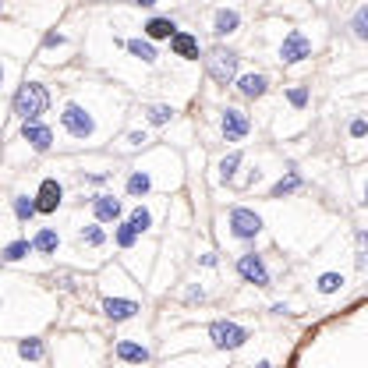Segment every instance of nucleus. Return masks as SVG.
Masks as SVG:
<instances>
[{
    "label": "nucleus",
    "mask_w": 368,
    "mask_h": 368,
    "mask_svg": "<svg viewBox=\"0 0 368 368\" xmlns=\"http://www.w3.org/2000/svg\"><path fill=\"white\" fill-rule=\"evenodd\" d=\"M347 135H350V138H368V117H354V121L347 124Z\"/></svg>",
    "instance_id": "obj_33"
},
{
    "label": "nucleus",
    "mask_w": 368,
    "mask_h": 368,
    "mask_svg": "<svg viewBox=\"0 0 368 368\" xmlns=\"http://www.w3.org/2000/svg\"><path fill=\"white\" fill-rule=\"evenodd\" d=\"M47 110H50V93H47V85H40V82L18 85V93H15V114H18L22 121H40Z\"/></svg>",
    "instance_id": "obj_1"
},
{
    "label": "nucleus",
    "mask_w": 368,
    "mask_h": 368,
    "mask_svg": "<svg viewBox=\"0 0 368 368\" xmlns=\"http://www.w3.org/2000/svg\"><path fill=\"white\" fill-rule=\"evenodd\" d=\"M237 276L244 283H255V287H269L273 283V276H269V269H266V262H262L259 251H244L237 259Z\"/></svg>",
    "instance_id": "obj_8"
},
{
    "label": "nucleus",
    "mask_w": 368,
    "mask_h": 368,
    "mask_svg": "<svg viewBox=\"0 0 368 368\" xmlns=\"http://www.w3.org/2000/svg\"><path fill=\"white\" fill-rule=\"evenodd\" d=\"M301 184H304V181H301V174L290 167V170H287V177H280V181L269 188V198H283V195H294V191H301Z\"/></svg>",
    "instance_id": "obj_19"
},
{
    "label": "nucleus",
    "mask_w": 368,
    "mask_h": 368,
    "mask_svg": "<svg viewBox=\"0 0 368 368\" xmlns=\"http://www.w3.org/2000/svg\"><path fill=\"white\" fill-rule=\"evenodd\" d=\"M114 354H117L121 361H128V364H146V361H149V347L138 343V340H117Z\"/></svg>",
    "instance_id": "obj_15"
},
{
    "label": "nucleus",
    "mask_w": 368,
    "mask_h": 368,
    "mask_svg": "<svg viewBox=\"0 0 368 368\" xmlns=\"http://www.w3.org/2000/svg\"><path fill=\"white\" fill-rule=\"evenodd\" d=\"M350 32L357 43H368V4H361L354 15H350Z\"/></svg>",
    "instance_id": "obj_26"
},
{
    "label": "nucleus",
    "mask_w": 368,
    "mask_h": 368,
    "mask_svg": "<svg viewBox=\"0 0 368 368\" xmlns=\"http://www.w3.org/2000/svg\"><path fill=\"white\" fill-rule=\"evenodd\" d=\"M11 209H15L18 223H29V220H36V216H40L36 195H32V198H29V195H15V198H11Z\"/></svg>",
    "instance_id": "obj_20"
},
{
    "label": "nucleus",
    "mask_w": 368,
    "mask_h": 368,
    "mask_svg": "<svg viewBox=\"0 0 368 368\" xmlns=\"http://www.w3.org/2000/svg\"><path fill=\"white\" fill-rule=\"evenodd\" d=\"M184 297H188V301H206V290L195 283V287H188V294H184Z\"/></svg>",
    "instance_id": "obj_38"
},
{
    "label": "nucleus",
    "mask_w": 368,
    "mask_h": 368,
    "mask_svg": "<svg viewBox=\"0 0 368 368\" xmlns=\"http://www.w3.org/2000/svg\"><path fill=\"white\" fill-rule=\"evenodd\" d=\"M220 131H223L227 142H244L248 131H251V121L241 107H223L220 110Z\"/></svg>",
    "instance_id": "obj_6"
},
{
    "label": "nucleus",
    "mask_w": 368,
    "mask_h": 368,
    "mask_svg": "<svg viewBox=\"0 0 368 368\" xmlns=\"http://www.w3.org/2000/svg\"><path fill=\"white\" fill-rule=\"evenodd\" d=\"M170 50H174V57H181V61H198V57H202L198 36H191V32H177V36L170 40Z\"/></svg>",
    "instance_id": "obj_14"
},
{
    "label": "nucleus",
    "mask_w": 368,
    "mask_h": 368,
    "mask_svg": "<svg viewBox=\"0 0 368 368\" xmlns=\"http://www.w3.org/2000/svg\"><path fill=\"white\" fill-rule=\"evenodd\" d=\"M82 181H85V184H103V181H110V170H100V174H85Z\"/></svg>",
    "instance_id": "obj_36"
},
{
    "label": "nucleus",
    "mask_w": 368,
    "mask_h": 368,
    "mask_svg": "<svg viewBox=\"0 0 368 368\" xmlns=\"http://www.w3.org/2000/svg\"><path fill=\"white\" fill-rule=\"evenodd\" d=\"M47 47H64L68 40H64V32H47V40H43Z\"/></svg>",
    "instance_id": "obj_37"
},
{
    "label": "nucleus",
    "mask_w": 368,
    "mask_h": 368,
    "mask_svg": "<svg viewBox=\"0 0 368 368\" xmlns=\"http://www.w3.org/2000/svg\"><path fill=\"white\" fill-rule=\"evenodd\" d=\"M114 241H117V248H135V241H138V230L128 223V220H121V223H114Z\"/></svg>",
    "instance_id": "obj_24"
},
{
    "label": "nucleus",
    "mask_w": 368,
    "mask_h": 368,
    "mask_svg": "<svg viewBox=\"0 0 368 368\" xmlns=\"http://www.w3.org/2000/svg\"><path fill=\"white\" fill-rule=\"evenodd\" d=\"M209 340L216 350H237L251 340V333L234 319H216V322H209Z\"/></svg>",
    "instance_id": "obj_3"
},
{
    "label": "nucleus",
    "mask_w": 368,
    "mask_h": 368,
    "mask_svg": "<svg viewBox=\"0 0 368 368\" xmlns=\"http://www.w3.org/2000/svg\"><path fill=\"white\" fill-rule=\"evenodd\" d=\"M146 142H149L146 131H131V135H128V146H131V149H138V146H146Z\"/></svg>",
    "instance_id": "obj_35"
},
{
    "label": "nucleus",
    "mask_w": 368,
    "mask_h": 368,
    "mask_svg": "<svg viewBox=\"0 0 368 368\" xmlns=\"http://www.w3.org/2000/svg\"><path fill=\"white\" fill-rule=\"evenodd\" d=\"M202 266H209V269H213V266H216V255H213V251H206V255H202Z\"/></svg>",
    "instance_id": "obj_39"
},
{
    "label": "nucleus",
    "mask_w": 368,
    "mask_h": 368,
    "mask_svg": "<svg viewBox=\"0 0 368 368\" xmlns=\"http://www.w3.org/2000/svg\"><path fill=\"white\" fill-rule=\"evenodd\" d=\"M368 266V230H357V269Z\"/></svg>",
    "instance_id": "obj_34"
},
{
    "label": "nucleus",
    "mask_w": 368,
    "mask_h": 368,
    "mask_svg": "<svg viewBox=\"0 0 368 368\" xmlns=\"http://www.w3.org/2000/svg\"><path fill=\"white\" fill-rule=\"evenodd\" d=\"M237 64H241V57H237L230 47H213V50L206 54V71H209V78H213L216 85L237 82Z\"/></svg>",
    "instance_id": "obj_2"
},
{
    "label": "nucleus",
    "mask_w": 368,
    "mask_h": 368,
    "mask_svg": "<svg viewBox=\"0 0 368 368\" xmlns=\"http://www.w3.org/2000/svg\"><path fill=\"white\" fill-rule=\"evenodd\" d=\"M237 29H241V15H237L234 8H220L216 18H213V32L223 40V36H234Z\"/></svg>",
    "instance_id": "obj_16"
},
{
    "label": "nucleus",
    "mask_w": 368,
    "mask_h": 368,
    "mask_svg": "<svg viewBox=\"0 0 368 368\" xmlns=\"http://www.w3.org/2000/svg\"><path fill=\"white\" fill-rule=\"evenodd\" d=\"M131 4H138V8H156L160 0H131Z\"/></svg>",
    "instance_id": "obj_41"
},
{
    "label": "nucleus",
    "mask_w": 368,
    "mask_h": 368,
    "mask_svg": "<svg viewBox=\"0 0 368 368\" xmlns=\"http://www.w3.org/2000/svg\"><path fill=\"white\" fill-rule=\"evenodd\" d=\"M128 223H131L138 234L153 230V209H149V206H135V209H131V216H128Z\"/></svg>",
    "instance_id": "obj_30"
},
{
    "label": "nucleus",
    "mask_w": 368,
    "mask_h": 368,
    "mask_svg": "<svg viewBox=\"0 0 368 368\" xmlns=\"http://www.w3.org/2000/svg\"><path fill=\"white\" fill-rule=\"evenodd\" d=\"M93 216L100 220V223H121V216H124V202L121 198H114V195H93Z\"/></svg>",
    "instance_id": "obj_10"
},
{
    "label": "nucleus",
    "mask_w": 368,
    "mask_h": 368,
    "mask_svg": "<svg viewBox=\"0 0 368 368\" xmlns=\"http://www.w3.org/2000/svg\"><path fill=\"white\" fill-rule=\"evenodd\" d=\"M146 121L156 124V128H163V124L174 121V107H167V103H149V107H146Z\"/></svg>",
    "instance_id": "obj_23"
},
{
    "label": "nucleus",
    "mask_w": 368,
    "mask_h": 368,
    "mask_svg": "<svg viewBox=\"0 0 368 368\" xmlns=\"http://www.w3.org/2000/svg\"><path fill=\"white\" fill-rule=\"evenodd\" d=\"M78 241H82V244H89V248H103V244H107V234H103L100 220H96V223L78 227Z\"/></svg>",
    "instance_id": "obj_22"
},
{
    "label": "nucleus",
    "mask_w": 368,
    "mask_h": 368,
    "mask_svg": "<svg viewBox=\"0 0 368 368\" xmlns=\"http://www.w3.org/2000/svg\"><path fill=\"white\" fill-rule=\"evenodd\" d=\"M230 234L237 241H255L262 234V216L255 209H244V206H234L230 209Z\"/></svg>",
    "instance_id": "obj_5"
},
{
    "label": "nucleus",
    "mask_w": 368,
    "mask_h": 368,
    "mask_svg": "<svg viewBox=\"0 0 368 368\" xmlns=\"http://www.w3.org/2000/svg\"><path fill=\"white\" fill-rule=\"evenodd\" d=\"M142 29H146V40H174V36L181 32L174 18H160V15H156V18H149Z\"/></svg>",
    "instance_id": "obj_17"
},
{
    "label": "nucleus",
    "mask_w": 368,
    "mask_h": 368,
    "mask_svg": "<svg viewBox=\"0 0 368 368\" xmlns=\"http://www.w3.org/2000/svg\"><path fill=\"white\" fill-rule=\"evenodd\" d=\"M251 368H273V361H259V364H251Z\"/></svg>",
    "instance_id": "obj_42"
},
{
    "label": "nucleus",
    "mask_w": 368,
    "mask_h": 368,
    "mask_svg": "<svg viewBox=\"0 0 368 368\" xmlns=\"http://www.w3.org/2000/svg\"><path fill=\"white\" fill-rule=\"evenodd\" d=\"M61 202H64V184L54 181V177H47V181L40 184V191H36V206H40V213H43V216H54V213L61 209Z\"/></svg>",
    "instance_id": "obj_9"
},
{
    "label": "nucleus",
    "mask_w": 368,
    "mask_h": 368,
    "mask_svg": "<svg viewBox=\"0 0 368 368\" xmlns=\"http://www.w3.org/2000/svg\"><path fill=\"white\" fill-rule=\"evenodd\" d=\"M304 57H311V40L301 32V29H290L280 43V64H301Z\"/></svg>",
    "instance_id": "obj_7"
},
{
    "label": "nucleus",
    "mask_w": 368,
    "mask_h": 368,
    "mask_svg": "<svg viewBox=\"0 0 368 368\" xmlns=\"http://www.w3.org/2000/svg\"><path fill=\"white\" fill-rule=\"evenodd\" d=\"M343 283H347V280H343V273H322L315 287H319V294H336Z\"/></svg>",
    "instance_id": "obj_31"
},
{
    "label": "nucleus",
    "mask_w": 368,
    "mask_h": 368,
    "mask_svg": "<svg viewBox=\"0 0 368 368\" xmlns=\"http://www.w3.org/2000/svg\"><path fill=\"white\" fill-rule=\"evenodd\" d=\"M135 311H138V301H131V297H107L103 301V315L110 322H128V319H135Z\"/></svg>",
    "instance_id": "obj_12"
},
{
    "label": "nucleus",
    "mask_w": 368,
    "mask_h": 368,
    "mask_svg": "<svg viewBox=\"0 0 368 368\" xmlns=\"http://www.w3.org/2000/svg\"><path fill=\"white\" fill-rule=\"evenodd\" d=\"M241 153H230V156H223L220 160V181L223 184H234V177H237V170H241Z\"/></svg>",
    "instance_id": "obj_27"
},
{
    "label": "nucleus",
    "mask_w": 368,
    "mask_h": 368,
    "mask_svg": "<svg viewBox=\"0 0 368 368\" xmlns=\"http://www.w3.org/2000/svg\"><path fill=\"white\" fill-rule=\"evenodd\" d=\"M124 50H128L135 61H142V64H156V61H160V54H156L153 40H128V43H124Z\"/></svg>",
    "instance_id": "obj_18"
},
{
    "label": "nucleus",
    "mask_w": 368,
    "mask_h": 368,
    "mask_svg": "<svg viewBox=\"0 0 368 368\" xmlns=\"http://www.w3.org/2000/svg\"><path fill=\"white\" fill-rule=\"evenodd\" d=\"M32 244H36L40 255H57V248H61V234H57L54 227H43V230L32 237Z\"/></svg>",
    "instance_id": "obj_21"
},
{
    "label": "nucleus",
    "mask_w": 368,
    "mask_h": 368,
    "mask_svg": "<svg viewBox=\"0 0 368 368\" xmlns=\"http://www.w3.org/2000/svg\"><path fill=\"white\" fill-rule=\"evenodd\" d=\"M22 138L36 149V153H50L54 149V131L40 121H22Z\"/></svg>",
    "instance_id": "obj_11"
},
{
    "label": "nucleus",
    "mask_w": 368,
    "mask_h": 368,
    "mask_svg": "<svg viewBox=\"0 0 368 368\" xmlns=\"http://www.w3.org/2000/svg\"><path fill=\"white\" fill-rule=\"evenodd\" d=\"M361 206H368V184H364V198H361Z\"/></svg>",
    "instance_id": "obj_43"
},
{
    "label": "nucleus",
    "mask_w": 368,
    "mask_h": 368,
    "mask_svg": "<svg viewBox=\"0 0 368 368\" xmlns=\"http://www.w3.org/2000/svg\"><path fill=\"white\" fill-rule=\"evenodd\" d=\"M308 100H311L308 85H290V89H287V103H290L294 110H304V107H308Z\"/></svg>",
    "instance_id": "obj_32"
},
{
    "label": "nucleus",
    "mask_w": 368,
    "mask_h": 368,
    "mask_svg": "<svg viewBox=\"0 0 368 368\" xmlns=\"http://www.w3.org/2000/svg\"><path fill=\"white\" fill-rule=\"evenodd\" d=\"M36 251V244L29 241V237H18V241H11L8 248H4V262H22L25 255H32Z\"/></svg>",
    "instance_id": "obj_25"
},
{
    "label": "nucleus",
    "mask_w": 368,
    "mask_h": 368,
    "mask_svg": "<svg viewBox=\"0 0 368 368\" xmlns=\"http://www.w3.org/2000/svg\"><path fill=\"white\" fill-rule=\"evenodd\" d=\"M61 124H64V131H68L71 138H93V131H96L93 114H89L85 107H78V103H68V107H64Z\"/></svg>",
    "instance_id": "obj_4"
},
{
    "label": "nucleus",
    "mask_w": 368,
    "mask_h": 368,
    "mask_svg": "<svg viewBox=\"0 0 368 368\" xmlns=\"http://www.w3.org/2000/svg\"><path fill=\"white\" fill-rule=\"evenodd\" d=\"M18 354H22L25 361H40V357L47 354V343H43L40 336H29V340H18Z\"/></svg>",
    "instance_id": "obj_28"
},
{
    "label": "nucleus",
    "mask_w": 368,
    "mask_h": 368,
    "mask_svg": "<svg viewBox=\"0 0 368 368\" xmlns=\"http://www.w3.org/2000/svg\"><path fill=\"white\" fill-rule=\"evenodd\" d=\"M269 311H273V315H287V311H290V308H287V304H283V301H280V304H273V308H269Z\"/></svg>",
    "instance_id": "obj_40"
},
{
    "label": "nucleus",
    "mask_w": 368,
    "mask_h": 368,
    "mask_svg": "<svg viewBox=\"0 0 368 368\" xmlns=\"http://www.w3.org/2000/svg\"><path fill=\"white\" fill-rule=\"evenodd\" d=\"M237 93H241L244 100H262V96L269 93V78H266L262 71L241 75V78H237Z\"/></svg>",
    "instance_id": "obj_13"
},
{
    "label": "nucleus",
    "mask_w": 368,
    "mask_h": 368,
    "mask_svg": "<svg viewBox=\"0 0 368 368\" xmlns=\"http://www.w3.org/2000/svg\"><path fill=\"white\" fill-rule=\"evenodd\" d=\"M128 195H135V198H142V195H149L153 191V181H149V174H142V170H135L131 177H128Z\"/></svg>",
    "instance_id": "obj_29"
}]
</instances>
